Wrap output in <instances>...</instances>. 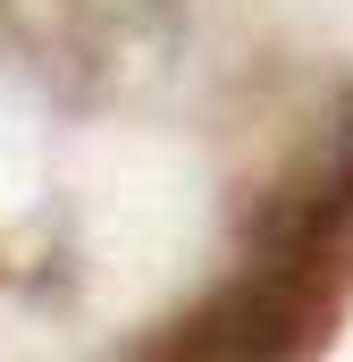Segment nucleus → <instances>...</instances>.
Returning <instances> with one entry per match:
<instances>
[{"mask_svg": "<svg viewBox=\"0 0 353 362\" xmlns=\"http://www.w3.org/2000/svg\"><path fill=\"white\" fill-rule=\"evenodd\" d=\"M353 320V85L320 101V118L286 144V160L253 185L227 262L193 303L126 337V354L169 362H303L328 354Z\"/></svg>", "mask_w": 353, "mask_h": 362, "instance_id": "obj_1", "label": "nucleus"}]
</instances>
